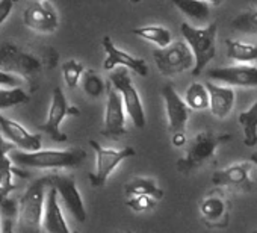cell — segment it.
Segmentation results:
<instances>
[{"label": "cell", "instance_id": "1", "mask_svg": "<svg viewBox=\"0 0 257 233\" xmlns=\"http://www.w3.org/2000/svg\"><path fill=\"white\" fill-rule=\"evenodd\" d=\"M47 191V176L29 183L19 203V233H43Z\"/></svg>", "mask_w": 257, "mask_h": 233}, {"label": "cell", "instance_id": "2", "mask_svg": "<svg viewBox=\"0 0 257 233\" xmlns=\"http://www.w3.org/2000/svg\"><path fill=\"white\" fill-rule=\"evenodd\" d=\"M11 161L23 168L35 170H61L79 167L86 153L82 149H67V150H40L35 153L13 152Z\"/></svg>", "mask_w": 257, "mask_h": 233}, {"label": "cell", "instance_id": "3", "mask_svg": "<svg viewBox=\"0 0 257 233\" xmlns=\"http://www.w3.org/2000/svg\"><path fill=\"white\" fill-rule=\"evenodd\" d=\"M231 140L233 137L230 134H215L212 131L200 132L189 143L186 149V155L177 161L176 164L177 170L183 174L198 170L215 156V152L219 146Z\"/></svg>", "mask_w": 257, "mask_h": 233}, {"label": "cell", "instance_id": "4", "mask_svg": "<svg viewBox=\"0 0 257 233\" xmlns=\"http://www.w3.org/2000/svg\"><path fill=\"white\" fill-rule=\"evenodd\" d=\"M180 32L185 38V43L194 53L195 67L192 70L194 76H200L207 64L215 58L216 49V34H218V23L213 22L206 28H194L189 23H182Z\"/></svg>", "mask_w": 257, "mask_h": 233}, {"label": "cell", "instance_id": "5", "mask_svg": "<svg viewBox=\"0 0 257 233\" xmlns=\"http://www.w3.org/2000/svg\"><path fill=\"white\" fill-rule=\"evenodd\" d=\"M40 70L41 61L32 53L11 43L0 44V71L32 82Z\"/></svg>", "mask_w": 257, "mask_h": 233}, {"label": "cell", "instance_id": "6", "mask_svg": "<svg viewBox=\"0 0 257 233\" xmlns=\"http://www.w3.org/2000/svg\"><path fill=\"white\" fill-rule=\"evenodd\" d=\"M109 82L119 92L122 103H124V109L128 113V117L132 119L134 125L138 129H144L147 125L146 110H144V104L140 97V92L132 82L131 74L127 73L125 68H118L109 74Z\"/></svg>", "mask_w": 257, "mask_h": 233}, {"label": "cell", "instance_id": "7", "mask_svg": "<svg viewBox=\"0 0 257 233\" xmlns=\"http://www.w3.org/2000/svg\"><path fill=\"white\" fill-rule=\"evenodd\" d=\"M153 58L164 76H177L195 67L194 53L185 41H176L165 49H156Z\"/></svg>", "mask_w": 257, "mask_h": 233}, {"label": "cell", "instance_id": "8", "mask_svg": "<svg viewBox=\"0 0 257 233\" xmlns=\"http://www.w3.org/2000/svg\"><path fill=\"white\" fill-rule=\"evenodd\" d=\"M89 146L92 147L94 153H95V171L91 173L89 182L92 186L100 188L104 186L109 176L113 173V170L127 158H132L137 155L135 149L132 147H122L121 150H113V149H104L101 147L97 141L91 140Z\"/></svg>", "mask_w": 257, "mask_h": 233}, {"label": "cell", "instance_id": "9", "mask_svg": "<svg viewBox=\"0 0 257 233\" xmlns=\"http://www.w3.org/2000/svg\"><path fill=\"white\" fill-rule=\"evenodd\" d=\"M79 113H80V110L76 106L68 104L62 88L56 86L52 94V101H50L47 119H46L44 125L40 126V131L44 132L46 135H49L55 143H65L68 138L61 131L62 120L67 115H79Z\"/></svg>", "mask_w": 257, "mask_h": 233}, {"label": "cell", "instance_id": "10", "mask_svg": "<svg viewBox=\"0 0 257 233\" xmlns=\"http://www.w3.org/2000/svg\"><path fill=\"white\" fill-rule=\"evenodd\" d=\"M47 183L50 188L56 189L64 206L70 210V213L76 218V221L85 222L86 221V209H85L82 195L77 189L74 177L68 176V174H49Z\"/></svg>", "mask_w": 257, "mask_h": 233}, {"label": "cell", "instance_id": "11", "mask_svg": "<svg viewBox=\"0 0 257 233\" xmlns=\"http://www.w3.org/2000/svg\"><path fill=\"white\" fill-rule=\"evenodd\" d=\"M106 110H104V126L101 135L110 140H118L127 134L125 131V117L124 103L119 92L107 82L106 86Z\"/></svg>", "mask_w": 257, "mask_h": 233}, {"label": "cell", "instance_id": "12", "mask_svg": "<svg viewBox=\"0 0 257 233\" xmlns=\"http://www.w3.org/2000/svg\"><path fill=\"white\" fill-rule=\"evenodd\" d=\"M0 134L11 144L19 149V152L35 153L41 150L43 137L41 134H31L23 125L11 120L0 113Z\"/></svg>", "mask_w": 257, "mask_h": 233}, {"label": "cell", "instance_id": "13", "mask_svg": "<svg viewBox=\"0 0 257 233\" xmlns=\"http://www.w3.org/2000/svg\"><path fill=\"white\" fill-rule=\"evenodd\" d=\"M101 44H103V49L106 52V59L103 62V68L106 71H115V68L121 65L125 70L135 71L141 77H147L149 65H147V62L143 58H137V56L127 53L124 50H119L113 44L110 37H104Z\"/></svg>", "mask_w": 257, "mask_h": 233}, {"label": "cell", "instance_id": "14", "mask_svg": "<svg viewBox=\"0 0 257 233\" xmlns=\"http://www.w3.org/2000/svg\"><path fill=\"white\" fill-rule=\"evenodd\" d=\"M162 97L165 100V110L168 119V131L176 134H185L188 120H189V107L186 101L177 94L176 88L171 83L164 85L162 88Z\"/></svg>", "mask_w": 257, "mask_h": 233}, {"label": "cell", "instance_id": "15", "mask_svg": "<svg viewBox=\"0 0 257 233\" xmlns=\"http://www.w3.org/2000/svg\"><path fill=\"white\" fill-rule=\"evenodd\" d=\"M23 22L26 28L40 34H52L59 26L58 14L50 2L29 4L23 13Z\"/></svg>", "mask_w": 257, "mask_h": 233}, {"label": "cell", "instance_id": "16", "mask_svg": "<svg viewBox=\"0 0 257 233\" xmlns=\"http://www.w3.org/2000/svg\"><path fill=\"white\" fill-rule=\"evenodd\" d=\"M207 77L221 83L254 88L257 86V67L254 65H231V67H219L207 71Z\"/></svg>", "mask_w": 257, "mask_h": 233}, {"label": "cell", "instance_id": "17", "mask_svg": "<svg viewBox=\"0 0 257 233\" xmlns=\"http://www.w3.org/2000/svg\"><path fill=\"white\" fill-rule=\"evenodd\" d=\"M251 165L248 162H240L230 165L224 170L213 173L212 183L215 186H225V188H237L242 191H251L254 183L249 177Z\"/></svg>", "mask_w": 257, "mask_h": 233}, {"label": "cell", "instance_id": "18", "mask_svg": "<svg viewBox=\"0 0 257 233\" xmlns=\"http://www.w3.org/2000/svg\"><path fill=\"white\" fill-rule=\"evenodd\" d=\"M43 228L47 233H71L62 209L59 206V195L56 189L49 186L47 197H46V206H44V219H43Z\"/></svg>", "mask_w": 257, "mask_h": 233}, {"label": "cell", "instance_id": "19", "mask_svg": "<svg viewBox=\"0 0 257 233\" xmlns=\"http://www.w3.org/2000/svg\"><path fill=\"white\" fill-rule=\"evenodd\" d=\"M200 212L207 227H227L228 225V204L219 195H209L200 203Z\"/></svg>", "mask_w": 257, "mask_h": 233}, {"label": "cell", "instance_id": "20", "mask_svg": "<svg viewBox=\"0 0 257 233\" xmlns=\"http://www.w3.org/2000/svg\"><path fill=\"white\" fill-rule=\"evenodd\" d=\"M206 88L210 97V112L218 119H225L234 106V91L230 86H221L212 82H207Z\"/></svg>", "mask_w": 257, "mask_h": 233}, {"label": "cell", "instance_id": "21", "mask_svg": "<svg viewBox=\"0 0 257 233\" xmlns=\"http://www.w3.org/2000/svg\"><path fill=\"white\" fill-rule=\"evenodd\" d=\"M11 149L13 146L0 134V201H4L16 188L14 168L11 165V156H10Z\"/></svg>", "mask_w": 257, "mask_h": 233}, {"label": "cell", "instance_id": "22", "mask_svg": "<svg viewBox=\"0 0 257 233\" xmlns=\"http://www.w3.org/2000/svg\"><path fill=\"white\" fill-rule=\"evenodd\" d=\"M124 194L131 197H138V195H149L155 198L156 201L164 198V189H161L156 183L155 179L150 177H135L128 183L124 185Z\"/></svg>", "mask_w": 257, "mask_h": 233}, {"label": "cell", "instance_id": "23", "mask_svg": "<svg viewBox=\"0 0 257 233\" xmlns=\"http://www.w3.org/2000/svg\"><path fill=\"white\" fill-rule=\"evenodd\" d=\"M173 5L186 17L195 22H206L210 16V7L216 2H201V0H173Z\"/></svg>", "mask_w": 257, "mask_h": 233}, {"label": "cell", "instance_id": "24", "mask_svg": "<svg viewBox=\"0 0 257 233\" xmlns=\"http://www.w3.org/2000/svg\"><path fill=\"white\" fill-rule=\"evenodd\" d=\"M239 125L243 131V144L254 147L257 144V101L249 109L239 113Z\"/></svg>", "mask_w": 257, "mask_h": 233}, {"label": "cell", "instance_id": "25", "mask_svg": "<svg viewBox=\"0 0 257 233\" xmlns=\"http://www.w3.org/2000/svg\"><path fill=\"white\" fill-rule=\"evenodd\" d=\"M132 34L143 38V40H147L150 43H155L156 46H159L161 49H165L168 46H171V40H173V35H171V31H168L167 28L164 26H143V28H135L132 29Z\"/></svg>", "mask_w": 257, "mask_h": 233}, {"label": "cell", "instance_id": "26", "mask_svg": "<svg viewBox=\"0 0 257 233\" xmlns=\"http://www.w3.org/2000/svg\"><path fill=\"white\" fill-rule=\"evenodd\" d=\"M227 56L239 62H252L257 61V44L242 43L236 40H227Z\"/></svg>", "mask_w": 257, "mask_h": 233}, {"label": "cell", "instance_id": "27", "mask_svg": "<svg viewBox=\"0 0 257 233\" xmlns=\"http://www.w3.org/2000/svg\"><path fill=\"white\" fill-rule=\"evenodd\" d=\"M185 101H186L188 107L194 109V110H203V109L209 107L210 97H209V91H207L206 85L200 83V82L191 83L189 88L186 89Z\"/></svg>", "mask_w": 257, "mask_h": 233}, {"label": "cell", "instance_id": "28", "mask_svg": "<svg viewBox=\"0 0 257 233\" xmlns=\"http://www.w3.org/2000/svg\"><path fill=\"white\" fill-rule=\"evenodd\" d=\"M231 29L242 34H255L257 35V8L246 10L236 16L231 22Z\"/></svg>", "mask_w": 257, "mask_h": 233}, {"label": "cell", "instance_id": "29", "mask_svg": "<svg viewBox=\"0 0 257 233\" xmlns=\"http://www.w3.org/2000/svg\"><path fill=\"white\" fill-rule=\"evenodd\" d=\"M106 86L107 83H104V80L94 71V70H86L82 76V88L85 91V94H88L92 98L100 97L103 92H106Z\"/></svg>", "mask_w": 257, "mask_h": 233}, {"label": "cell", "instance_id": "30", "mask_svg": "<svg viewBox=\"0 0 257 233\" xmlns=\"http://www.w3.org/2000/svg\"><path fill=\"white\" fill-rule=\"evenodd\" d=\"M28 100H29V97L22 88H2L0 89V110L26 103Z\"/></svg>", "mask_w": 257, "mask_h": 233}, {"label": "cell", "instance_id": "31", "mask_svg": "<svg viewBox=\"0 0 257 233\" xmlns=\"http://www.w3.org/2000/svg\"><path fill=\"white\" fill-rule=\"evenodd\" d=\"M83 73V64L79 62L77 59H68L67 62L62 64V76L68 88H76Z\"/></svg>", "mask_w": 257, "mask_h": 233}, {"label": "cell", "instance_id": "32", "mask_svg": "<svg viewBox=\"0 0 257 233\" xmlns=\"http://www.w3.org/2000/svg\"><path fill=\"white\" fill-rule=\"evenodd\" d=\"M156 200L149 197V195H138V197H131L127 198L125 204L131 207L135 212H146V210H152L156 207Z\"/></svg>", "mask_w": 257, "mask_h": 233}, {"label": "cell", "instance_id": "33", "mask_svg": "<svg viewBox=\"0 0 257 233\" xmlns=\"http://www.w3.org/2000/svg\"><path fill=\"white\" fill-rule=\"evenodd\" d=\"M13 8H14V4L11 0H2V2H0V26H2L5 20L11 16Z\"/></svg>", "mask_w": 257, "mask_h": 233}, {"label": "cell", "instance_id": "34", "mask_svg": "<svg viewBox=\"0 0 257 233\" xmlns=\"http://www.w3.org/2000/svg\"><path fill=\"white\" fill-rule=\"evenodd\" d=\"M0 85L4 86H10V88H19L20 85V79L11 74H7L4 71H0Z\"/></svg>", "mask_w": 257, "mask_h": 233}, {"label": "cell", "instance_id": "35", "mask_svg": "<svg viewBox=\"0 0 257 233\" xmlns=\"http://www.w3.org/2000/svg\"><path fill=\"white\" fill-rule=\"evenodd\" d=\"M171 143H173L174 147H183V146L186 144V137H185V134H176V135H173Z\"/></svg>", "mask_w": 257, "mask_h": 233}, {"label": "cell", "instance_id": "36", "mask_svg": "<svg viewBox=\"0 0 257 233\" xmlns=\"http://www.w3.org/2000/svg\"><path fill=\"white\" fill-rule=\"evenodd\" d=\"M4 233H16L14 231V224H13V221L8 218L7 221H5V224H4Z\"/></svg>", "mask_w": 257, "mask_h": 233}, {"label": "cell", "instance_id": "37", "mask_svg": "<svg viewBox=\"0 0 257 233\" xmlns=\"http://www.w3.org/2000/svg\"><path fill=\"white\" fill-rule=\"evenodd\" d=\"M251 162L257 167V152H254V153L251 155Z\"/></svg>", "mask_w": 257, "mask_h": 233}, {"label": "cell", "instance_id": "38", "mask_svg": "<svg viewBox=\"0 0 257 233\" xmlns=\"http://www.w3.org/2000/svg\"><path fill=\"white\" fill-rule=\"evenodd\" d=\"M0 233H4V227H2V224H0Z\"/></svg>", "mask_w": 257, "mask_h": 233}, {"label": "cell", "instance_id": "39", "mask_svg": "<svg viewBox=\"0 0 257 233\" xmlns=\"http://www.w3.org/2000/svg\"><path fill=\"white\" fill-rule=\"evenodd\" d=\"M252 233H257V230H254V231H252Z\"/></svg>", "mask_w": 257, "mask_h": 233}, {"label": "cell", "instance_id": "40", "mask_svg": "<svg viewBox=\"0 0 257 233\" xmlns=\"http://www.w3.org/2000/svg\"><path fill=\"white\" fill-rule=\"evenodd\" d=\"M127 233H134V231H127Z\"/></svg>", "mask_w": 257, "mask_h": 233}, {"label": "cell", "instance_id": "41", "mask_svg": "<svg viewBox=\"0 0 257 233\" xmlns=\"http://www.w3.org/2000/svg\"><path fill=\"white\" fill-rule=\"evenodd\" d=\"M116 233H121V231H116Z\"/></svg>", "mask_w": 257, "mask_h": 233}, {"label": "cell", "instance_id": "42", "mask_svg": "<svg viewBox=\"0 0 257 233\" xmlns=\"http://www.w3.org/2000/svg\"><path fill=\"white\" fill-rule=\"evenodd\" d=\"M76 233H77V231H76Z\"/></svg>", "mask_w": 257, "mask_h": 233}]
</instances>
